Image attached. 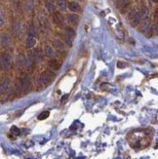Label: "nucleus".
Here are the masks:
<instances>
[{"mask_svg": "<svg viewBox=\"0 0 158 159\" xmlns=\"http://www.w3.org/2000/svg\"><path fill=\"white\" fill-rule=\"evenodd\" d=\"M12 63H13L12 56L9 53L4 52L0 55V69L1 71H9L12 67Z\"/></svg>", "mask_w": 158, "mask_h": 159, "instance_id": "2", "label": "nucleus"}, {"mask_svg": "<svg viewBox=\"0 0 158 159\" xmlns=\"http://www.w3.org/2000/svg\"><path fill=\"white\" fill-rule=\"evenodd\" d=\"M129 22L131 26H137L141 22V15L137 12L136 10H133L129 15Z\"/></svg>", "mask_w": 158, "mask_h": 159, "instance_id": "4", "label": "nucleus"}, {"mask_svg": "<svg viewBox=\"0 0 158 159\" xmlns=\"http://www.w3.org/2000/svg\"><path fill=\"white\" fill-rule=\"evenodd\" d=\"M0 43L3 48H8L11 46V37L7 33H2L0 36Z\"/></svg>", "mask_w": 158, "mask_h": 159, "instance_id": "6", "label": "nucleus"}, {"mask_svg": "<svg viewBox=\"0 0 158 159\" xmlns=\"http://www.w3.org/2000/svg\"><path fill=\"white\" fill-rule=\"evenodd\" d=\"M12 132L15 133L16 135H19V133H20V131H19V129H18L17 127H13V128H12Z\"/></svg>", "mask_w": 158, "mask_h": 159, "instance_id": "24", "label": "nucleus"}, {"mask_svg": "<svg viewBox=\"0 0 158 159\" xmlns=\"http://www.w3.org/2000/svg\"><path fill=\"white\" fill-rule=\"evenodd\" d=\"M117 67H118L119 68H123V67H125V64H123V63H121V62H118V63H117Z\"/></svg>", "mask_w": 158, "mask_h": 159, "instance_id": "25", "label": "nucleus"}, {"mask_svg": "<svg viewBox=\"0 0 158 159\" xmlns=\"http://www.w3.org/2000/svg\"><path fill=\"white\" fill-rule=\"evenodd\" d=\"M4 16H3V13H2V11L0 10V27H1L3 25H4Z\"/></svg>", "mask_w": 158, "mask_h": 159, "instance_id": "23", "label": "nucleus"}, {"mask_svg": "<svg viewBox=\"0 0 158 159\" xmlns=\"http://www.w3.org/2000/svg\"><path fill=\"white\" fill-rule=\"evenodd\" d=\"M48 67L51 68V69H53V71H58V69H60V63L58 62L57 60H50L49 62H48Z\"/></svg>", "mask_w": 158, "mask_h": 159, "instance_id": "12", "label": "nucleus"}, {"mask_svg": "<svg viewBox=\"0 0 158 159\" xmlns=\"http://www.w3.org/2000/svg\"><path fill=\"white\" fill-rule=\"evenodd\" d=\"M54 78H55V73L52 71H49L48 69V71H45L44 72L41 73L38 83L41 86H47Z\"/></svg>", "mask_w": 158, "mask_h": 159, "instance_id": "3", "label": "nucleus"}, {"mask_svg": "<svg viewBox=\"0 0 158 159\" xmlns=\"http://www.w3.org/2000/svg\"><path fill=\"white\" fill-rule=\"evenodd\" d=\"M44 53H45L46 56H47V57H50V58L54 57V55H55L54 49H53L52 47H51V46H49V45L45 46V48H44Z\"/></svg>", "mask_w": 158, "mask_h": 159, "instance_id": "16", "label": "nucleus"}, {"mask_svg": "<svg viewBox=\"0 0 158 159\" xmlns=\"http://www.w3.org/2000/svg\"><path fill=\"white\" fill-rule=\"evenodd\" d=\"M49 116V111H44L42 113H40L38 115V119L39 120H43V119H46Z\"/></svg>", "mask_w": 158, "mask_h": 159, "instance_id": "21", "label": "nucleus"}, {"mask_svg": "<svg viewBox=\"0 0 158 159\" xmlns=\"http://www.w3.org/2000/svg\"><path fill=\"white\" fill-rule=\"evenodd\" d=\"M53 17H54V21L57 24L58 26H63L64 25V19H63V16L60 14L59 12H55L53 14Z\"/></svg>", "mask_w": 158, "mask_h": 159, "instance_id": "11", "label": "nucleus"}, {"mask_svg": "<svg viewBox=\"0 0 158 159\" xmlns=\"http://www.w3.org/2000/svg\"><path fill=\"white\" fill-rule=\"evenodd\" d=\"M45 6H46L47 10L50 13H53L54 14L56 12V3H55V0H46Z\"/></svg>", "mask_w": 158, "mask_h": 159, "instance_id": "9", "label": "nucleus"}, {"mask_svg": "<svg viewBox=\"0 0 158 159\" xmlns=\"http://www.w3.org/2000/svg\"><path fill=\"white\" fill-rule=\"evenodd\" d=\"M22 90H24V89H22V79H19V80L17 81V83H16V93H17V95H20Z\"/></svg>", "mask_w": 158, "mask_h": 159, "instance_id": "20", "label": "nucleus"}, {"mask_svg": "<svg viewBox=\"0 0 158 159\" xmlns=\"http://www.w3.org/2000/svg\"><path fill=\"white\" fill-rule=\"evenodd\" d=\"M22 89L26 92L29 91V89L30 87V80L29 77H25L22 79Z\"/></svg>", "mask_w": 158, "mask_h": 159, "instance_id": "17", "label": "nucleus"}, {"mask_svg": "<svg viewBox=\"0 0 158 159\" xmlns=\"http://www.w3.org/2000/svg\"><path fill=\"white\" fill-rule=\"evenodd\" d=\"M152 134L148 130H136L128 135V143L135 149H143L149 146Z\"/></svg>", "mask_w": 158, "mask_h": 159, "instance_id": "1", "label": "nucleus"}, {"mask_svg": "<svg viewBox=\"0 0 158 159\" xmlns=\"http://www.w3.org/2000/svg\"><path fill=\"white\" fill-rule=\"evenodd\" d=\"M35 44H36V38L33 34V32H32V30H31V32L26 39V48H32Z\"/></svg>", "mask_w": 158, "mask_h": 159, "instance_id": "7", "label": "nucleus"}, {"mask_svg": "<svg viewBox=\"0 0 158 159\" xmlns=\"http://www.w3.org/2000/svg\"><path fill=\"white\" fill-rule=\"evenodd\" d=\"M25 7L26 12H31L32 9H33V0H26Z\"/></svg>", "mask_w": 158, "mask_h": 159, "instance_id": "19", "label": "nucleus"}, {"mask_svg": "<svg viewBox=\"0 0 158 159\" xmlns=\"http://www.w3.org/2000/svg\"><path fill=\"white\" fill-rule=\"evenodd\" d=\"M10 83H11V80L9 78H3L1 83H0V94H3V93H5L9 86H10Z\"/></svg>", "mask_w": 158, "mask_h": 159, "instance_id": "8", "label": "nucleus"}, {"mask_svg": "<svg viewBox=\"0 0 158 159\" xmlns=\"http://www.w3.org/2000/svg\"><path fill=\"white\" fill-rule=\"evenodd\" d=\"M26 62V60L24 57V55H19V57L17 58V64H18L19 67H25Z\"/></svg>", "mask_w": 158, "mask_h": 159, "instance_id": "18", "label": "nucleus"}, {"mask_svg": "<svg viewBox=\"0 0 158 159\" xmlns=\"http://www.w3.org/2000/svg\"><path fill=\"white\" fill-rule=\"evenodd\" d=\"M67 98H68V96H67V95H64V96L63 97V100H62V102H63V104H64V102H67Z\"/></svg>", "mask_w": 158, "mask_h": 159, "instance_id": "26", "label": "nucleus"}, {"mask_svg": "<svg viewBox=\"0 0 158 159\" xmlns=\"http://www.w3.org/2000/svg\"><path fill=\"white\" fill-rule=\"evenodd\" d=\"M67 21L70 22L71 25H77L79 22V17L77 15H75V14H68Z\"/></svg>", "mask_w": 158, "mask_h": 159, "instance_id": "14", "label": "nucleus"}, {"mask_svg": "<svg viewBox=\"0 0 158 159\" xmlns=\"http://www.w3.org/2000/svg\"><path fill=\"white\" fill-rule=\"evenodd\" d=\"M66 35H67V41L68 42L69 45H71V41L74 38V36H75V32L70 27H67L66 29Z\"/></svg>", "mask_w": 158, "mask_h": 159, "instance_id": "10", "label": "nucleus"}, {"mask_svg": "<svg viewBox=\"0 0 158 159\" xmlns=\"http://www.w3.org/2000/svg\"><path fill=\"white\" fill-rule=\"evenodd\" d=\"M57 6L61 11L64 12L67 9V0H57Z\"/></svg>", "mask_w": 158, "mask_h": 159, "instance_id": "13", "label": "nucleus"}, {"mask_svg": "<svg viewBox=\"0 0 158 159\" xmlns=\"http://www.w3.org/2000/svg\"><path fill=\"white\" fill-rule=\"evenodd\" d=\"M149 26H150V19L148 17H145L141 20L140 22V30L143 32H146L149 29Z\"/></svg>", "mask_w": 158, "mask_h": 159, "instance_id": "5", "label": "nucleus"}, {"mask_svg": "<svg viewBox=\"0 0 158 159\" xmlns=\"http://www.w3.org/2000/svg\"><path fill=\"white\" fill-rule=\"evenodd\" d=\"M55 46L57 47L58 49H60V50H63L64 49V44H63V42L61 41V40H56L55 41Z\"/></svg>", "mask_w": 158, "mask_h": 159, "instance_id": "22", "label": "nucleus"}, {"mask_svg": "<svg viewBox=\"0 0 158 159\" xmlns=\"http://www.w3.org/2000/svg\"><path fill=\"white\" fill-rule=\"evenodd\" d=\"M68 8L71 12H78L80 10V5H79V3H77L76 1H72L68 4Z\"/></svg>", "mask_w": 158, "mask_h": 159, "instance_id": "15", "label": "nucleus"}]
</instances>
